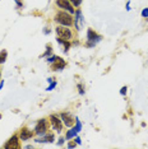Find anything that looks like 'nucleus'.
<instances>
[{"mask_svg":"<svg viewBox=\"0 0 148 149\" xmlns=\"http://www.w3.org/2000/svg\"><path fill=\"white\" fill-rule=\"evenodd\" d=\"M55 21L58 23H60V26H65V27H70L73 24L72 15L68 14V13H65V12H59L58 14H56Z\"/></svg>","mask_w":148,"mask_h":149,"instance_id":"1","label":"nucleus"},{"mask_svg":"<svg viewBox=\"0 0 148 149\" xmlns=\"http://www.w3.org/2000/svg\"><path fill=\"white\" fill-rule=\"evenodd\" d=\"M101 37L100 35H97V33L93 31V29H88L87 31V47H93V46H96V43L97 42H100L101 41Z\"/></svg>","mask_w":148,"mask_h":149,"instance_id":"2","label":"nucleus"},{"mask_svg":"<svg viewBox=\"0 0 148 149\" xmlns=\"http://www.w3.org/2000/svg\"><path fill=\"white\" fill-rule=\"evenodd\" d=\"M56 35H58L59 38H63V40H66V41H70L72 40V31L69 28H65V26H59L56 27Z\"/></svg>","mask_w":148,"mask_h":149,"instance_id":"3","label":"nucleus"},{"mask_svg":"<svg viewBox=\"0 0 148 149\" xmlns=\"http://www.w3.org/2000/svg\"><path fill=\"white\" fill-rule=\"evenodd\" d=\"M49 125H47V121L45 120V118H42V120H40L38 123H37L36 127H35V133L37 135H43L46 134V130H47Z\"/></svg>","mask_w":148,"mask_h":149,"instance_id":"4","label":"nucleus"},{"mask_svg":"<svg viewBox=\"0 0 148 149\" xmlns=\"http://www.w3.org/2000/svg\"><path fill=\"white\" fill-rule=\"evenodd\" d=\"M56 5H58L59 8L64 9V10H68L70 14L74 13V8L72 6V3H70L69 0H56Z\"/></svg>","mask_w":148,"mask_h":149,"instance_id":"5","label":"nucleus"},{"mask_svg":"<svg viewBox=\"0 0 148 149\" xmlns=\"http://www.w3.org/2000/svg\"><path fill=\"white\" fill-rule=\"evenodd\" d=\"M60 118H61L63 124L65 125V126H68V127H72L74 125V121H75L74 120V117L69 112H63L61 115H60Z\"/></svg>","mask_w":148,"mask_h":149,"instance_id":"6","label":"nucleus"},{"mask_svg":"<svg viewBox=\"0 0 148 149\" xmlns=\"http://www.w3.org/2000/svg\"><path fill=\"white\" fill-rule=\"evenodd\" d=\"M74 26H75V28L78 31L83 28V17H82V12L79 9L74 12Z\"/></svg>","mask_w":148,"mask_h":149,"instance_id":"7","label":"nucleus"},{"mask_svg":"<svg viewBox=\"0 0 148 149\" xmlns=\"http://www.w3.org/2000/svg\"><path fill=\"white\" fill-rule=\"evenodd\" d=\"M50 121H51V125L54 127V130H56L58 133H60L63 129V121L60 120L58 116H55V115H51L50 116Z\"/></svg>","mask_w":148,"mask_h":149,"instance_id":"8","label":"nucleus"},{"mask_svg":"<svg viewBox=\"0 0 148 149\" xmlns=\"http://www.w3.org/2000/svg\"><path fill=\"white\" fill-rule=\"evenodd\" d=\"M4 148L9 149V148H19V143H18V138L17 135H13V136L8 140V143L4 145Z\"/></svg>","mask_w":148,"mask_h":149,"instance_id":"9","label":"nucleus"},{"mask_svg":"<svg viewBox=\"0 0 148 149\" xmlns=\"http://www.w3.org/2000/svg\"><path fill=\"white\" fill-rule=\"evenodd\" d=\"M64 66H65V61H64L63 59H60L59 56H58V59L52 63V70H61V69H64Z\"/></svg>","mask_w":148,"mask_h":149,"instance_id":"10","label":"nucleus"},{"mask_svg":"<svg viewBox=\"0 0 148 149\" xmlns=\"http://www.w3.org/2000/svg\"><path fill=\"white\" fill-rule=\"evenodd\" d=\"M36 141H37V143H52V141H54V135L52 134H50V135H45V134H43L42 138L36 139Z\"/></svg>","mask_w":148,"mask_h":149,"instance_id":"11","label":"nucleus"},{"mask_svg":"<svg viewBox=\"0 0 148 149\" xmlns=\"http://www.w3.org/2000/svg\"><path fill=\"white\" fill-rule=\"evenodd\" d=\"M21 139L22 140H28V139H31L32 136H33V133L31 130H27V129H23V130L21 131Z\"/></svg>","mask_w":148,"mask_h":149,"instance_id":"12","label":"nucleus"},{"mask_svg":"<svg viewBox=\"0 0 148 149\" xmlns=\"http://www.w3.org/2000/svg\"><path fill=\"white\" fill-rule=\"evenodd\" d=\"M58 42H59V43H61V45H63V47H64L63 51H65V52L68 51V49L70 47L69 41H66V40H63V38H59V37H58Z\"/></svg>","mask_w":148,"mask_h":149,"instance_id":"13","label":"nucleus"},{"mask_svg":"<svg viewBox=\"0 0 148 149\" xmlns=\"http://www.w3.org/2000/svg\"><path fill=\"white\" fill-rule=\"evenodd\" d=\"M74 136H77V131L74 130V127H73V129H70L68 133H66V135H65V140H69V139H72V138H74Z\"/></svg>","mask_w":148,"mask_h":149,"instance_id":"14","label":"nucleus"},{"mask_svg":"<svg viewBox=\"0 0 148 149\" xmlns=\"http://www.w3.org/2000/svg\"><path fill=\"white\" fill-rule=\"evenodd\" d=\"M74 130L77 131V133H79L80 130H82V124H80V121L78 118H75V126H74Z\"/></svg>","mask_w":148,"mask_h":149,"instance_id":"15","label":"nucleus"},{"mask_svg":"<svg viewBox=\"0 0 148 149\" xmlns=\"http://www.w3.org/2000/svg\"><path fill=\"white\" fill-rule=\"evenodd\" d=\"M6 56H8V52H6L5 50L0 52V64H3V63L5 61V60H6Z\"/></svg>","mask_w":148,"mask_h":149,"instance_id":"16","label":"nucleus"},{"mask_svg":"<svg viewBox=\"0 0 148 149\" xmlns=\"http://www.w3.org/2000/svg\"><path fill=\"white\" fill-rule=\"evenodd\" d=\"M49 83H50V86L47 87V91H51V89H54V88H55V86H56V82H52V79L51 78H49Z\"/></svg>","mask_w":148,"mask_h":149,"instance_id":"17","label":"nucleus"},{"mask_svg":"<svg viewBox=\"0 0 148 149\" xmlns=\"http://www.w3.org/2000/svg\"><path fill=\"white\" fill-rule=\"evenodd\" d=\"M70 3L74 5V6H79L80 4H82V0H69Z\"/></svg>","mask_w":148,"mask_h":149,"instance_id":"18","label":"nucleus"},{"mask_svg":"<svg viewBox=\"0 0 148 149\" xmlns=\"http://www.w3.org/2000/svg\"><path fill=\"white\" fill-rule=\"evenodd\" d=\"M50 54H51V46L47 45V51H46L45 54H43V57H46V56H49Z\"/></svg>","mask_w":148,"mask_h":149,"instance_id":"19","label":"nucleus"},{"mask_svg":"<svg viewBox=\"0 0 148 149\" xmlns=\"http://www.w3.org/2000/svg\"><path fill=\"white\" fill-rule=\"evenodd\" d=\"M142 17H144V18H147L148 17V8H146V9H143L142 10Z\"/></svg>","mask_w":148,"mask_h":149,"instance_id":"20","label":"nucleus"},{"mask_svg":"<svg viewBox=\"0 0 148 149\" xmlns=\"http://www.w3.org/2000/svg\"><path fill=\"white\" fill-rule=\"evenodd\" d=\"M56 59H58V56H55V55H54V56H50V57H49V59H47V61H49V63H54Z\"/></svg>","mask_w":148,"mask_h":149,"instance_id":"21","label":"nucleus"},{"mask_svg":"<svg viewBox=\"0 0 148 149\" xmlns=\"http://www.w3.org/2000/svg\"><path fill=\"white\" fill-rule=\"evenodd\" d=\"M78 89H79V93L80 94H84V88H83L82 84H78Z\"/></svg>","mask_w":148,"mask_h":149,"instance_id":"22","label":"nucleus"},{"mask_svg":"<svg viewBox=\"0 0 148 149\" xmlns=\"http://www.w3.org/2000/svg\"><path fill=\"white\" fill-rule=\"evenodd\" d=\"M126 89H128L126 87H123L121 89H120V94H121V96H125V94H126Z\"/></svg>","mask_w":148,"mask_h":149,"instance_id":"23","label":"nucleus"},{"mask_svg":"<svg viewBox=\"0 0 148 149\" xmlns=\"http://www.w3.org/2000/svg\"><path fill=\"white\" fill-rule=\"evenodd\" d=\"M75 145H77V143H69V144H68V147H69V148H74Z\"/></svg>","mask_w":148,"mask_h":149,"instance_id":"24","label":"nucleus"},{"mask_svg":"<svg viewBox=\"0 0 148 149\" xmlns=\"http://www.w3.org/2000/svg\"><path fill=\"white\" fill-rule=\"evenodd\" d=\"M58 143H59V145H61V144L64 143V138H60V139H59V141H58Z\"/></svg>","mask_w":148,"mask_h":149,"instance_id":"25","label":"nucleus"},{"mask_svg":"<svg viewBox=\"0 0 148 149\" xmlns=\"http://www.w3.org/2000/svg\"><path fill=\"white\" fill-rule=\"evenodd\" d=\"M75 143H77V144H80L82 141H80V139H79V138H75Z\"/></svg>","mask_w":148,"mask_h":149,"instance_id":"26","label":"nucleus"},{"mask_svg":"<svg viewBox=\"0 0 148 149\" xmlns=\"http://www.w3.org/2000/svg\"><path fill=\"white\" fill-rule=\"evenodd\" d=\"M3 84H4V82H0V89L3 88Z\"/></svg>","mask_w":148,"mask_h":149,"instance_id":"27","label":"nucleus"},{"mask_svg":"<svg viewBox=\"0 0 148 149\" xmlns=\"http://www.w3.org/2000/svg\"><path fill=\"white\" fill-rule=\"evenodd\" d=\"M0 77H1V73H0Z\"/></svg>","mask_w":148,"mask_h":149,"instance_id":"28","label":"nucleus"}]
</instances>
